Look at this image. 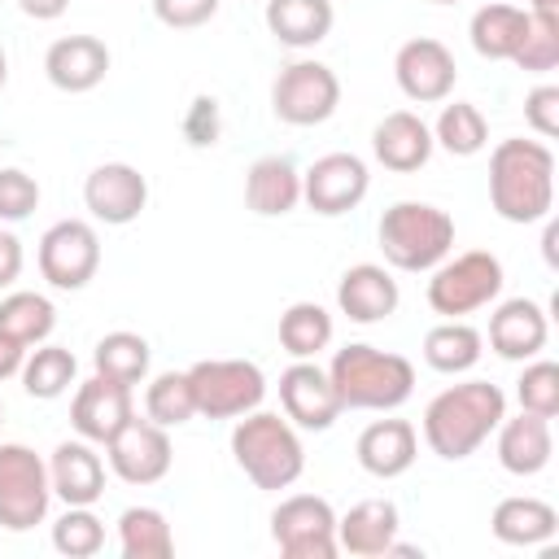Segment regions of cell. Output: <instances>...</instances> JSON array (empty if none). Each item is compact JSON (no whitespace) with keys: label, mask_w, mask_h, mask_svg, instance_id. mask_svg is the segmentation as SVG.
<instances>
[{"label":"cell","mask_w":559,"mask_h":559,"mask_svg":"<svg viewBox=\"0 0 559 559\" xmlns=\"http://www.w3.org/2000/svg\"><path fill=\"white\" fill-rule=\"evenodd\" d=\"M507 415V393L489 380H463L441 389L428 406H424V441L437 459H467L476 454L489 432L502 424Z\"/></svg>","instance_id":"1"},{"label":"cell","mask_w":559,"mask_h":559,"mask_svg":"<svg viewBox=\"0 0 559 559\" xmlns=\"http://www.w3.org/2000/svg\"><path fill=\"white\" fill-rule=\"evenodd\" d=\"M489 201L507 223H542L555 205V153L542 140H502L489 153Z\"/></svg>","instance_id":"2"},{"label":"cell","mask_w":559,"mask_h":559,"mask_svg":"<svg viewBox=\"0 0 559 559\" xmlns=\"http://www.w3.org/2000/svg\"><path fill=\"white\" fill-rule=\"evenodd\" d=\"M328 380L341 411H397L415 393V367L402 354L376 345H345L328 362Z\"/></svg>","instance_id":"3"},{"label":"cell","mask_w":559,"mask_h":559,"mask_svg":"<svg viewBox=\"0 0 559 559\" xmlns=\"http://www.w3.org/2000/svg\"><path fill=\"white\" fill-rule=\"evenodd\" d=\"M231 459L258 489H288L306 472V450L288 415L249 411L231 428Z\"/></svg>","instance_id":"4"},{"label":"cell","mask_w":559,"mask_h":559,"mask_svg":"<svg viewBox=\"0 0 559 559\" xmlns=\"http://www.w3.org/2000/svg\"><path fill=\"white\" fill-rule=\"evenodd\" d=\"M380 249L397 271H432L454 249V218L428 201H397L380 214Z\"/></svg>","instance_id":"5"},{"label":"cell","mask_w":559,"mask_h":559,"mask_svg":"<svg viewBox=\"0 0 559 559\" xmlns=\"http://www.w3.org/2000/svg\"><path fill=\"white\" fill-rule=\"evenodd\" d=\"M188 384L205 419H240L266 397V376L249 358H201L188 367Z\"/></svg>","instance_id":"6"},{"label":"cell","mask_w":559,"mask_h":559,"mask_svg":"<svg viewBox=\"0 0 559 559\" xmlns=\"http://www.w3.org/2000/svg\"><path fill=\"white\" fill-rule=\"evenodd\" d=\"M48 502H52L48 463L22 441H4L0 445V528L26 533L44 524Z\"/></svg>","instance_id":"7"},{"label":"cell","mask_w":559,"mask_h":559,"mask_svg":"<svg viewBox=\"0 0 559 559\" xmlns=\"http://www.w3.org/2000/svg\"><path fill=\"white\" fill-rule=\"evenodd\" d=\"M502 293V262L485 249H467L459 258H445L432 266L428 280V306L445 319L472 314L480 306H489Z\"/></svg>","instance_id":"8"},{"label":"cell","mask_w":559,"mask_h":559,"mask_svg":"<svg viewBox=\"0 0 559 559\" xmlns=\"http://www.w3.org/2000/svg\"><path fill=\"white\" fill-rule=\"evenodd\" d=\"M341 105V79L323 61H288L271 83V109L288 127H319Z\"/></svg>","instance_id":"9"},{"label":"cell","mask_w":559,"mask_h":559,"mask_svg":"<svg viewBox=\"0 0 559 559\" xmlns=\"http://www.w3.org/2000/svg\"><path fill=\"white\" fill-rule=\"evenodd\" d=\"M271 537L288 559H336V511L319 493H293L271 511Z\"/></svg>","instance_id":"10"},{"label":"cell","mask_w":559,"mask_h":559,"mask_svg":"<svg viewBox=\"0 0 559 559\" xmlns=\"http://www.w3.org/2000/svg\"><path fill=\"white\" fill-rule=\"evenodd\" d=\"M96 271H100V236L92 223L61 218L39 236V275L52 288L79 293L96 280Z\"/></svg>","instance_id":"11"},{"label":"cell","mask_w":559,"mask_h":559,"mask_svg":"<svg viewBox=\"0 0 559 559\" xmlns=\"http://www.w3.org/2000/svg\"><path fill=\"white\" fill-rule=\"evenodd\" d=\"M371 188V175H367V162L354 157V153H323L310 162V170L301 175V201L323 214V218H336V214H349Z\"/></svg>","instance_id":"12"},{"label":"cell","mask_w":559,"mask_h":559,"mask_svg":"<svg viewBox=\"0 0 559 559\" xmlns=\"http://www.w3.org/2000/svg\"><path fill=\"white\" fill-rule=\"evenodd\" d=\"M105 450H109L114 476L127 480V485H157L170 472V459H175L166 428L153 424V419H135V415L105 441Z\"/></svg>","instance_id":"13"},{"label":"cell","mask_w":559,"mask_h":559,"mask_svg":"<svg viewBox=\"0 0 559 559\" xmlns=\"http://www.w3.org/2000/svg\"><path fill=\"white\" fill-rule=\"evenodd\" d=\"M393 79L402 87L406 100H419V105H437L454 92V79H459V66H454V52L441 44V39H406L393 57Z\"/></svg>","instance_id":"14"},{"label":"cell","mask_w":559,"mask_h":559,"mask_svg":"<svg viewBox=\"0 0 559 559\" xmlns=\"http://www.w3.org/2000/svg\"><path fill=\"white\" fill-rule=\"evenodd\" d=\"M83 205L92 210L96 223L127 227L148 205V179L127 162H105L83 179Z\"/></svg>","instance_id":"15"},{"label":"cell","mask_w":559,"mask_h":559,"mask_svg":"<svg viewBox=\"0 0 559 559\" xmlns=\"http://www.w3.org/2000/svg\"><path fill=\"white\" fill-rule=\"evenodd\" d=\"M280 402H284V415L293 428H306V432H328L341 415V397L328 380L323 367H314L310 358H297L284 376H280Z\"/></svg>","instance_id":"16"},{"label":"cell","mask_w":559,"mask_h":559,"mask_svg":"<svg viewBox=\"0 0 559 559\" xmlns=\"http://www.w3.org/2000/svg\"><path fill=\"white\" fill-rule=\"evenodd\" d=\"M135 415L131 406V389L118 384V380H105V376H92L74 389V402H70V424L83 441L92 445H105L127 419Z\"/></svg>","instance_id":"17"},{"label":"cell","mask_w":559,"mask_h":559,"mask_svg":"<svg viewBox=\"0 0 559 559\" xmlns=\"http://www.w3.org/2000/svg\"><path fill=\"white\" fill-rule=\"evenodd\" d=\"M44 74L57 92H92L109 74V48L96 35H61L44 52Z\"/></svg>","instance_id":"18"},{"label":"cell","mask_w":559,"mask_h":559,"mask_svg":"<svg viewBox=\"0 0 559 559\" xmlns=\"http://www.w3.org/2000/svg\"><path fill=\"white\" fill-rule=\"evenodd\" d=\"M432 127L419 118V114H411V109H393V114H384L380 122H376V131H371V153H376V162L384 166V170H397V175H411V170H419L428 157H432Z\"/></svg>","instance_id":"19"},{"label":"cell","mask_w":559,"mask_h":559,"mask_svg":"<svg viewBox=\"0 0 559 559\" xmlns=\"http://www.w3.org/2000/svg\"><path fill=\"white\" fill-rule=\"evenodd\" d=\"M546 336H550L546 310L528 297H511L489 314V349L498 358H511V362L537 358L546 349Z\"/></svg>","instance_id":"20"},{"label":"cell","mask_w":559,"mask_h":559,"mask_svg":"<svg viewBox=\"0 0 559 559\" xmlns=\"http://www.w3.org/2000/svg\"><path fill=\"white\" fill-rule=\"evenodd\" d=\"M358 467L376 480H393L402 472H411L415 454H419V432L411 419H376L358 432Z\"/></svg>","instance_id":"21"},{"label":"cell","mask_w":559,"mask_h":559,"mask_svg":"<svg viewBox=\"0 0 559 559\" xmlns=\"http://www.w3.org/2000/svg\"><path fill=\"white\" fill-rule=\"evenodd\" d=\"M48 480L66 507H92L105 493V463L92 441H61L48 459Z\"/></svg>","instance_id":"22"},{"label":"cell","mask_w":559,"mask_h":559,"mask_svg":"<svg viewBox=\"0 0 559 559\" xmlns=\"http://www.w3.org/2000/svg\"><path fill=\"white\" fill-rule=\"evenodd\" d=\"M397 528L402 520L389 498H362L336 520V546L349 555L376 559V555H389V546L397 542Z\"/></svg>","instance_id":"23"},{"label":"cell","mask_w":559,"mask_h":559,"mask_svg":"<svg viewBox=\"0 0 559 559\" xmlns=\"http://www.w3.org/2000/svg\"><path fill=\"white\" fill-rule=\"evenodd\" d=\"M336 306L354 323H380V319H389L397 310V280L376 262H358V266H349L341 275Z\"/></svg>","instance_id":"24"},{"label":"cell","mask_w":559,"mask_h":559,"mask_svg":"<svg viewBox=\"0 0 559 559\" xmlns=\"http://www.w3.org/2000/svg\"><path fill=\"white\" fill-rule=\"evenodd\" d=\"M493 432H498V463L511 476H537L550 463V454H555L550 419H542L533 411H520L515 419L502 415V424Z\"/></svg>","instance_id":"25"},{"label":"cell","mask_w":559,"mask_h":559,"mask_svg":"<svg viewBox=\"0 0 559 559\" xmlns=\"http://www.w3.org/2000/svg\"><path fill=\"white\" fill-rule=\"evenodd\" d=\"M301 201V175L288 157H258L245 175V205L262 218H280L297 210Z\"/></svg>","instance_id":"26"},{"label":"cell","mask_w":559,"mask_h":559,"mask_svg":"<svg viewBox=\"0 0 559 559\" xmlns=\"http://www.w3.org/2000/svg\"><path fill=\"white\" fill-rule=\"evenodd\" d=\"M332 0H266V31L284 48H314L332 35Z\"/></svg>","instance_id":"27"},{"label":"cell","mask_w":559,"mask_h":559,"mask_svg":"<svg viewBox=\"0 0 559 559\" xmlns=\"http://www.w3.org/2000/svg\"><path fill=\"white\" fill-rule=\"evenodd\" d=\"M489 528H493V537L507 542V546H542V542L555 537L559 515H555L550 502L520 493V498H502V502L493 507Z\"/></svg>","instance_id":"28"},{"label":"cell","mask_w":559,"mask_h":559,"mask_svg":"<svg viewBox=\"0 0 559 559\" xmlns=\"http://www.w3.org/2000/svg\"><path fill=\"white\" fill-rule=\"evenodd\" d=\"M524 31H528V13L515 9V4H502V0L498 4H480L472 13V26H467L472 48L485 61H511V52L520 48Z\"/></svg>","instance_id":"29"},{"label":"cell","mask_w":559,"mask_h":559,"mask_svg":"<svg viewBox=\"0 0 559 559\" xmlns=\"http://www.w3.org/2000/svg\"><path fill=\"white\" fill-rule=\"evenodd\" d=\"M480 345H485V336L472 323L445 319V323L428 328V336H424V362L432 371H441V376H459V371H472L480 362V354H485Z\"/></svg>","instance_id":"30"},{"label":"cell","mask_w":559,"mask_h":559,"mask_svg":"<svg viewBox=\"0 0 559 559\" xmlns=\"http://www.w3.org/2000/svg\"><path fill=\"white\" fill-rule=\"evenodd\" d=\"M22 389L31 393V397H39V402H52V397H61L70 384H74V376H79V358L66 349V345H48V341H39L31 354H26V362H22Z\"/></svg>","instance_id":"31"},{"label":"cell","mask_w":559,"mask_h":559,"mask_svg":"<svg viewBox=\"0 0 559 559\" xmlns=\"http://www.w3.org/2000/svg\"><path fill=\"white\" fill-rule=\"evenodd\" d=\"M118 546L127 559H170L175 533L157 507H127L118 515Z\"/></svg>","instance_id":"32"},{"label":"cell","mask_w":559,"mask_h":559,"mask_svg":"<svg viewBox=\"0 0 559 559\" xmlns=\"http://www.w3.org/2000/svg\"><path fill=\"white\" fill-rule=\"evenodd\" d=\"M92 362H96V376L135 389L148 376V341L140 332H109L96 341Z\"/></svg>","instance_id":"33"},{"label":"cell","mask_w":559,"mask_h":559,"mask_svg":"<svg viewBox=\"0 0 559 559\" xmlns=\"http://www.w3.org/2000/svg\"><path fill=\"white\" fill-rule=\"evenodd\" d=\"M280 345L293 358H314L332 345V314L319 301H293L280 314Z\"/></svg>","instance_id":"34"},{"label":"cell","mask_w":559,"mask_h":559,"mask_svg":"<svg viewBox=\"0 0 559 559\" xmlns=\"http://www.w3.org/2000/svg\"><path fill=\"white\" fill-rule=\"evenodd\" d=\"M432 144H441L450 157H476L489 144V122L472 100H454L441 109L432 127Z\"/></svg>","instance_id":"35"},{"label":"cell","mask_w":559,"mask_h":559,"mask_svg":"<svg viewBox=\"0 0 559 559\" xmlns=\"http://www.w3.org/2000/svg\"><path fill=\"white\" fill-rule=\"evenodd\" d=\"M57 328V310L44 293H9L0 301V332L17 336L22 345H39L48 341Z\"/></svg>","instance_id":"36"},{"label":"cell","mask_w":559,"mask_h":559,"mask_svg":"<svg viewBox=\"0 0 559 559\" xmlns=\"http://www.w3.org/2000/svg\"><path fill=\"white\" fill-rule=\"evenodd\" d=\"M144 415L162 428H179L197 415V402H192V384H188V371H162L148 380L144 389Z\"/></svg>","instance_id":"37"},{"label":"cell","mask_w":559,"mask_h":559,"mask_svg":"<svg viewBox=\"0 0 559 559\" xmlns=\"http://www.w3.org/2000/svg\"><path fill=\"white\" fill-rule=\"evenodd\" d=\"M52 546L70 559H92L105 546V524L92 515V507H66V515L52 524Z\"/></svg>","instance_id":"38"},{"label":"cell","mask_w":559,"mask_h":559,"mask_svg":"<svg viewBox=\"0 0 559 559\" xmlns=\"http://www.w3.org/2000/svg\"><path fill=\"white\" fill-rule=\"evenodd\" d=\"M515 397H520V411L555 419L559 415V362H550V358L528 362L524 376L515 380Z\"/></svg>","instance_id":"39"},{"label":"cell","mask_w":559,"mask_h":559,"mask_svg":"<svg viewBox=\"0 0 559 559\" xmlns=\"http://www.w3.org/2000/svg\"><path fill=\"white\" fill-rule=\"evenodd\" d=\"M511 61L528 74H546L559 66V22L546 17H528V31L520 39V48L511 52Z\"/></svg>","instance_id":"40"},{"label":"cell","mask_w":559,"mask_h":559,"mask_svg":"<svg viewBox=\"0 0 559 559\" xmlns=\"http://www.w3.org/2000/svg\"><path fill=\"white\" fill-rule=\"evenodd\" d=\"M39 205V183L17 170V166H4L0 170V223H22L31 218Z\"/></svg>","instance_id":"41"},{"label":"cell","mask_w":559,"mask_h":559,"mask_svg":"<svg viewBox=\"0 0 559 559\" xmlns=\"http://www.w3.org/2000/svg\"><path fill=\"white\" fill-rule=\"evenodd\" d=\"M214 13H218V0H153V17L170 31L205 26Z\"/></svg>","instance_id":"42"},{"label":"cell","mask_w":559,"mask_h":559,"mask_svg":"<svg viewBox=\"0 0 559 559\" xmlns=\"http://www.w3.org/2000/svg\"><path fill=\"white\" fill-rule=\"evenodd\" d=\"M524 122L542 135V140H555L559 135V87L555 83H542L524 96Z\"/></svg>","instance_id":"43"},{"label":"cell","mask_w":559,"mask_h":559,"mask_svg":"<svg viewBox=\"0 0 559 559\" xmlns=\"http://www.w3.org/2000/svg\"><path fill=\"white\" fill-rule=\"evenodd\" d=\"M218 100L214 96H197L192 100V109H188V118H183V135H188V144H197V148H205V144H214L218 140Z\"/></svg>","instance_id":"44"},{"label":"cell","mask_w":559,"mask_h":559,"mask_svg":"<svg viewBox=\"0 0 559 559\" xmlns=\"http://www.w3.org/2000/svg\"><path fill=\"white\" fill-rule=\"evenodd\" d=\"M22 275V240L0 227V288H9Z\"/></svg>","instance_id":"45"},{"label":"cell","mask_w":559,"mask_h":559,"mask_svg":"<svg viewBox=\"0 0 559 559\" xmlns=\"http://www.w3.org/2000/svg\"><path fill=\"white\" fill-rule=\"evenodd\" d=\"M26 354H31V345H22L17 336L0 332V380L17 376V371H22V362H26Z\"/></svg>","instance_id":"46"},{"label":"cell","mask_w":559,"mask_h":559,"mask_svg":"<svg viewBox=\"0 0 559 559\" xmlns=\"http://www.w3.org/2000/svg\"><path fill=\"white\" fill-rule=\"evenodd\" d=\"M17 9L26 17H35V22H52V17H61L70 9V0H17Z\"/></svg>","instance_id":"47"},{"label":"cell","mask_w":559,"mask_h":559,"mask_svg":"<svg viewBox=\"0 0 559 559\" xmlns=\"http://www.w3.org/2000/svg\"><path fill=\"white\" fill-rule=\"evenodd\" d=\"M528 17H546V22H559V0H528L524 9Z\"/></svg>","instance_id":"48"},{"label":"cell","mask_w":559,"mask_h":559,"mask_svg":"<svg viewBox=\"0 0 559 559\" xmlns=\"http://www.w3.org/2000/svg\"><path fill=\"white\" fill-rule=\"evenodd\" d=\"M555 236H559L555 223H546V240H542V245H546V262H550V266H555Z\"/></svg>","instance_id":"49"},{"label":"cell","mask_w":559,"mask_h":559,"mask_svg":"<svg viewBox=\"0 0 559 559\" xmlns=\"http://www.w3.org/2000/svg\"><path fill=\"white\" fill-rule=\"evenodd\" d=\"M9 83V57H4V48H0V87Z\"/></svg>","instance_id":"50"},{"label":"cell","mask_w":559,"mask_h":559,"mask_svg":"<svg viewBox=\"0 0 559 559\" xmlns=\"http://www.w3.org/2000/svg\"><path fill=\"white\" fill-rule=\"evenodd\" d=\"M432 4H459V0H432Z\"/></svg>","instance_id":"51"},{"label":"cell","mask_w":559,"mask_h":559,"mask_svg":"<svg viewBox=\"0 0 559 559\" xmlns=\"http://www.w3.org/2000/svg\"><path fill=\"white\" fill-rule=\"evenodd\" d=\"M0 424H4V406H0Z\"/></svg>","instance_id":"52"}]
</instances>
